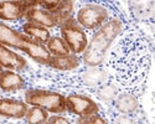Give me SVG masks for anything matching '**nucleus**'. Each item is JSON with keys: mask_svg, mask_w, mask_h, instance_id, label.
<instances>
[{"mask_svg": "<svg viewBox=\"0 0 155 124\" xmlns=\"http://www.w3.org/2000/svg\"><path fill=\"white\" fill-rule=\"evenodd\" d=\"M123 30V24L118 19H110L106 21L99 28V30L93 35L84 48L83 62L89 67L99 66L106 57V54L109 50L110 45L118 37Z\"/></svg>", "mask_w": 155, "mask_h": 124, "instance_id": "nucleus-1", "label": "nucleus"}, {"mask_svg": "<svg viewBox=\"0 0 155 124\" xmlns=\"http://www.w3.org/2000/svg\"><path fill=\"white\" fill-rule=\"evenodd\" d=\"M0 42L26 52L32 60L41 65H48L52 56L44 44L31 39L26 34L6 26L3 22H0Z\"/></svg>", "mask_w": 155, "mask_h": 124, "instance_id": "nucleus-2", "label": "nucleus"}, {"mask_svg": "<svg viewBox=\"0 0 155 124\" xmlns=\"http://www.w3.org/2000/svg\"><path fill=\"white\" fill-rule=\"evenodd\" d=\"M25 102L30 106H38L45 108L47 112L60 114L66 112V97L52 91L46 90H26Z\"/></svg>", "mask_w": 155, "mask_h": 124, "instance_id": "nucleus-3", "label": "nucleus"}, {"mask_svg": "<svg viewBox=\"0 0 155 124\" xmlns=\"http://www.w3.org/2000/svg\"><path fill=\"white\" fill-rule=\"evenodd\" d=\"M61 37L74 55L82 54L88 44V39L86 32L83 31V28L72 16L61 22Z\"/></svg>", "mask_w": 155, "mask_h": 124, "instance_id": "nucleus-4", "label": "nucleus"}, {"mask_svg": "<svg viewBox=\"0 0 155 124\" xmlns=\"http://www.w3.org/2000/svg\"><path fill=\"white\" fill-rule=\"evenodd\" d=\"M108 19V11L96 4H89L82 6L77 12V21L82 28L88 30L99 29Z\"/></svg>", "mask_w": 155, "mask_h": 124, "instance_id": "nucleus-5", "label": "nucleus"}, {"mask_svg": "<svg viewBox=\"0 0 155 124\" xmlns=\"http://www.w3.org/2000/svg\"><path fill=\"white\" fill-rule=\"evenodd\" d=\"M66 109L77 116H88L98 113V104L89 97L82 94H71L66 97Z\"/></svg>", "mask_w": 155, "mask_h": 124, "instance_id": "nucleus-6", "label": "nucleus"}, {"mask_svg": "<svg viewBox=\"0 0 155 124\" xmlns=\"http://www.w3.org/2000/svg\"><path fill=\"white\" fill-rule=\"evenodd\" d=\"M28 110V103L12 98H0V116L6 118L21 119Z\"/></svg>", "mask_w": 155, "mask_h": 124, "instance_id": "nucleus-7", "label": "nucleus"}, {"mask_svg": "<svg viewBox=\"0 0 155 124\" xmlns=\"http://www.w3.org/2000/svg\"><path fill=\"white\" fill-rule=\"evenodd\" d=\"M25 19L28 21H32L36 22L41 26L45 28H55L60 24L57 16L52 12V10H46V9H37V8H32L29 9L25 12Z\"/></svg>", "mask_w": 155, "mask_h": 124, "instance_id": "nucleus-8", "label": "nucleus"}, {"mask_svg": "<svg viewBox=\"0 0 155 124\" xmlns=\"http://www.w3.org/2000/svg\"><path fill=\"white\" fill-rule=\"evenodd\" d=\"M0 65L4 68L15 70V71H24L28 68V62L24 60L20 55L11 51L6 47V45L0 42Z\"/></svg>", "mask_w": 155, "mask_h": 124, "instance_id": "nucleus-9", "label": "nucleus"}, {"mask_svg": "<svg viewBox=\"0 0 155 124\" xmlns=\"http://www.w3.org/2000/svg\"><path fill=\"white\" fill-rule=\"evenodd\" d=\"M25 9L21 0H5L0 2V20L18 21L25 16Z\"/></svg>", "mask_w": 155, "mask_h": 124, "instance_id": "nucleus-10", "label": "nucleus"}, {"mask_svg": "<svg viewBox=\"0 0 155 124\" xmlns=\"http://www.w3.org/2000/svg\"><path fill=\"white\" fill-rule=\"evenodd\" d=\"M25 87L24 78L14 71L0 72V88L4 92H16Z\"/></svg>", "mask_w": 155, "mask_h": 124, "instance_id": "nucleus-11", "label": "nucleus"}, {"mask_svg": "<svg viewBox=\"0 0 155 124\" xmlns=\"http://www.w3.org/2000/svg\"><path fill=\"white\" fill-rule=\"evenodd\" d=\"M47 66L58 71H72L80 66V58L74 54L73 55L67 54L62 56H51V60Z\"/></svg>", "mask_w": 155, "mask_h": 124, "instance_id": "nucleus-12", "label": "nucleus"}, {"mask_svg": "<svg viewBox=\"0 0 155 124\" xmlns=\"http://www.w3.org/2000/svg\"><path fill=\"white\" fill-rule=\"evenodd\" d=\"M22 32L26 34L28 36H30L31 39L41 42V44H46L48 41V39L51 37L50 31L47 30V28L41 26L36 22L32 21H28L22 25Z\"/></svg>", "mask_w": 155, "mask_h": 124, "instance_id": "nucleus-13", "label": "nucleus"}, {"mask_svg": "<svg viewBox=\"0 0 155 124\" xmlns=\"http://www.w3.org/2000/svg\"><path fill=\"white\" fill-rule=\"evenodd\" d=\"M115 108L118 112L124 114H129V113H134L138 109V99L137 97H134L133 94L129 93H122L115 98V103H114Z\"/></svg>", "mask_w": 155, "mask_h": 124, "instance_id": "nucleus-14", "label": "nucleus"}, {"mask_svg": "<svg viewBox=\"0 0 155 124\" xmlns=\"http://www.w3.org/2000/svg\"><path fill=\"white\" fill-rule=\"evenodd\" d=\"M46 48L52 56H62V55H67L71 52V50L68 48L64 40L58 36L50 37L48 41L46 42Z\"/></svg>", "mask_w": 155, "mask_h": 124, "instance_id": "nucleus-15", "label": "nucleus"}, {"mask_svg": "<svg viewBox=\"0 0 155 124\" xmlns=\"http://www.w3.org/2000/svg\"><path fill=\"white\" fill-rule=\"evenodd\" d=\"M28 123L30 124H41V123H47L48 119V112L38 106H32L31 108H28L26 114L24 117Z\"/></svg>", "mask_w": 155, "mask_h": 124, "instance_id": "nucleus-16", "label": "nucleus"}, {"mask_svg": "<svg viewBox=\"0 0 155 124\" xmlns=\"http://www.w3.org/2000/svg\"><path fill=\"white\" fill-rule=\"evenodd\" d=\"M73 6H74L73 0H60V3L52 9V12L57 16L60 24L63 20L71 18L73 12Z\"/></svg>", "mask_w": 155, "mask_h": 124, "instance_id": "nucleus-17", "label": "nucleus"}, {"mask_svg": "<svg viewBox=\"0 0 155 124\" xmlns=\"http://www.w3.org/2000/svg\"><path fill=\"white\" fill-rule=\"evenodd\" d=\"M107 77V74L104 71H102V70H98V68H93V70H88L83 73V81L89 84V86H96V84H99L102 83L103 81L106 80Z\"/></svg>", "mask_w": 155, "mask_h": 124, "instance_id": "nucleus-18", "label": "nucleus"}, {"mask_svg": "<svg viewBox=\"0 0 155 124\" xmlns=\"http://www.w3.org/2000/svg\"><path fill=\"white\" fill-rule=\"evenodd\" d=\"M117 96V88L112 84H106L98 90V97L104 102H109Z\"/></svg>", "mask_w": 155, "mask_h": 124, "instance_id": "nucleus-19", "label": "nucleus"}, {"mask_svg": "<svg viewBox=\"0 0 155 124\" xmlns=\"http://www.w3.org/2000/svg\"><path fill=\"white\" fill-rule=\"evenodd\" d=\"M77 123H86V124H104L107 123L106 119H103L102 117L97 116V113L93 114H88V116H82Z\"/></svg>", "mask_w": 155, "mask_h": 124, "instance_id": "nucleus-20", "label": "nucleus"}, {"mask_svg": "<svg viewBox=\"0 0 155 124\" xmlns=\"http://www.w3.org/2000/svg\"><path fill=\"white\" fill-rule=\"evenodd\" d=\"M40 2V5L46 9V10H52L58 3H60V0H38Z\"/></svg>", "mask_w": 155, "mask_h": 124, "instance_id": "nucleus-21", "label": "nucleus"}, {"mask_svg": "<svg viewBox=\"0 0 155 124\" xmlns=\"http://www.w3.org/2000/svg\"><path fill=\"white\" fill-rule=\"evenodd\" d=\"M47 123H50V124H56V123H60V124H68L70 120L66 119V118H63V117H61V116H52L51 118L47 119Z\"/></svg>", "mask_w": 155, "mask_h": 124, "instance_id": "nucleus-22", "label": "nucleus"}, {"mask_svg": "<svg viewBox=\"0 0 155 124\" xmlns=\"http://www.w3.org/2000/svg\"><path fill=\"white\" fill-rule=\"evenodd\" d=\"M25 9L29 10V9H32V8H36L37 5H40V2L38 0H21Z\"/></svg>", "mask_w": 155, "mask_h": 124, "instance_id": "nucleus-23", "label": "nucleus"}, {"mask_svg": "<svg viewBox=\"0 0 155 124\" xmlns=\"http://www.w3.org/2000/svg\"><path fill=\"white\" fill-rule=\"evenodd\" d=\"M3 68H4V67H3L2 65H0V72H2V71H3Z\"/></svg>", "mask_w": 155, "mask_h": 124, "instance_id": "nucleus-24", "label": "nucleus"}]
</instances>
